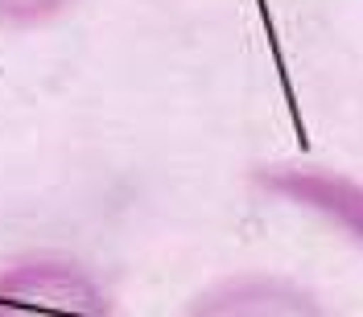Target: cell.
Instances as JSON below:
<instances>
[{"mask_svg":"<svg viewBox=\"0 0 363 317\" xmlns=\"http://www.w3.org/2000/svg\"><path fill=\"white\" fill-rule=\"evenodd\" d=\"M0 317H120V309L79 255L29 251L0 264Z\"/></svg>","mask_w":363,"mask_h":317,"instance_id":"1","label":"cell"},{"mask_svg":"<svg viewBox=\"0 0 363 317\" xmlns=\"http://www.w3.org/2000/svg\"><path fill=\"white\" fill-rule=\"evenodd\" d=\"M182 317H335L330 305L294 276L281 272H235L186 305Z\"/></svg>","mask_w":363,"mask_h":317,"instance_id":"2","label":"cell"},{"mask_svg":"<svg viewBox=\"0 0 363 317\" xmlns=\"http://www.w3.org/2000/svg\"><path fill=\"white\" fill-rule=\"evenodd\" d=\"M256 181L264 194L318 214L326 226L342 231L363 251V181L322 165H269L260 169Z\"/></svg>","mask_w":363,"mask_h":317,"instance_id":"3","label":"cell"},{"mask_svg":"<svg viewBox=\"0 0 363 317\" xmlns=\"http://www.w3.org/2000/svg\"><path fill=\"white\" fill-rule=\"evenodd\" d=\"M70 8H74V0H0V29L33 33V29L62 21Z\"/></svg>","mask_w":363,"mask_h":317,"instance_id":"4","label":"cell"}]
</instances>
